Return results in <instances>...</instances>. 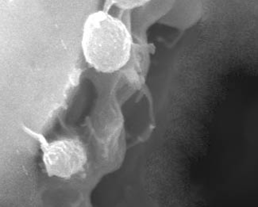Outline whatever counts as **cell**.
<instances>
[{"label": "cell", "instance_id": "obj_1", "mask_svg": "<svg viewBox=\"0 0 258 207\" xmlns=\"http://www.w3.org/2000/svg\"><path fill=\"white\" fill-rule=\"evenodd\" d=\"M132 44L127 27L107 12H95L85 21L81 46L85 60L98 72L122 68L131 58Z\"/></svg>", "mask_w": 258, "mask_h": 207}, {"label": "cell", "instance_id": "obj_2", "mask_svg": "<svg viewBox=\"0 0 258 207\" xmlns=\"http://www.w3.org/2000/svg\"><path fill=\"white\" fill-rule=\"evenodd\" d=\"M24 129L40 142L45 170L49 176L69 179L84 169L88 158L81 142L75 139H62L49 143L43 136L26 127Z\"/></svg>", "mask_w": 258, "mask_h": 207}]
</instances>
